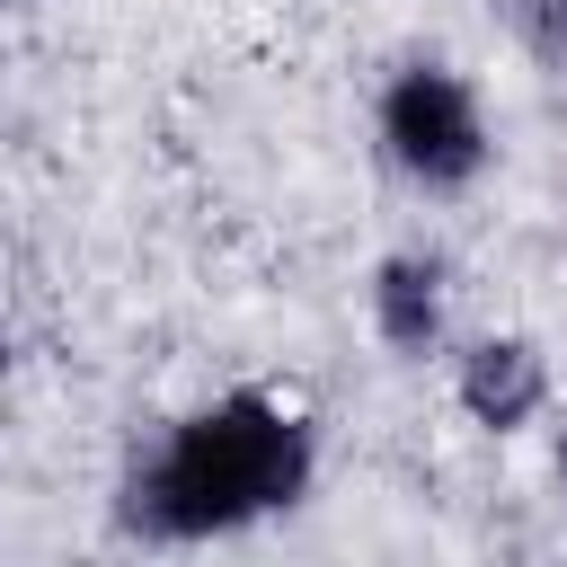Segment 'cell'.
<instances>
[{
	"instance_id": "obj_1",
	"label": "cell",
	"mask_w": 567,
	"mask_h": 567,
	"mask_svg": "<svg viewBox=\"0 0 567 567\" xmlns=\"http://www.w3.org/2000/svg\"><path fill=\"white\" fill-rule=\"evenodd\" d=\"M319 487V425L284 390H221L168 416L115 478V532L142 549L239 540Z\"/></svg>"
},
{
	"instance_id": "obj_2",
	"label": "cell",
	"mask_w": 567,
	"mask_h": 567,
	"mask_svg": "<svg viewBox=\"0 0 567 567\" xmlns=\"http://www.w3.org/2000/svg\"><path fill=\"white\" fill-rule=\"evenodd\" d=\"M372 133H381V159L399 168V186H416V195H461L496 159V133H487L478 89L452 62H434V53H416V62H399L381 80Z\"/></svg>"
},
{
	"instance_id": "obj_3",
	"label": "cell",
	"mask_w": 567,
	"mask_h": 567,
	"mask_svg": "<svg viewBox=\"0 0 567 567\" xmlns=\"http://www.w3.org/2000/svg\"><path fill=\"white\" fill-rule=\"evenodd\" d=\"M452 399L478 434H532L549 416V354L532 337H470L452 354Z\"/></svg>"
},
{
	"instance_id": "obj_4",
	"label": "cell",
	"mask_w": 567,
	"mask_h": 567,
	"mask_svg": "<svg viewBox=\"0 0 567 567\" xmlns=\"http://www.w3.org/2000/svg\"><path fill=\"white\" fill-rule=\"evenodd\" d=\"M363 310H372V337L399 354V363H425L452 328V266L443 248H390L363 284Z\"/></svg>"
},
{
	"instance_id": "obj_5",
	"label": "cell",
	"mask_w": 567,
	"mask_h": 567,
	"mask_svg": "<svg viewBox=\"0 0 567 567\" xmlns=\"http://www.w3.org/2000/svg\"><path fill=\"white\" fill-rule=\"evenodd\" d=\"M505 18H514V44H523L540 71L567 80V0H505Z\"/></svg>"
},
{
	"instance_id": "obj_6",
	"label": "cell",
	"mask_w": 567,
	"mask_h": 567,
	"mask_svg": "<svg viewBox=\"0 0 567 567\" xmlns=\"http://www.w3.org/2000/svg\"><path fill=\"white\" fill-rule=\"evenodd\" d=\"M558 487H567V425H558Z\"/></svg>"
}]
</instances>
